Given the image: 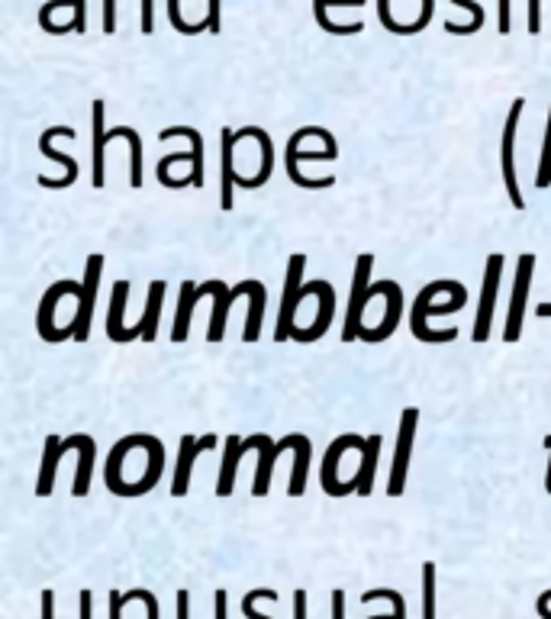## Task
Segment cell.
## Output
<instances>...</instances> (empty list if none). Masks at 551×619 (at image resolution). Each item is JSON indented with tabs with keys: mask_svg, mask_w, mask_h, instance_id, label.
Segmentation results:
<instances>
[{
	"mask_svg": "<svg viewBox=\"0 0 551 619\" xmlns=\"http://www.w3.org/2000/svg\"><path fill=\"white\" fill-rule=\"evenodd\" d=\"M371 271H374V255L365 252L355 258V275H352V294H348V310L342 323V342L361 339L365 329V310H368V291H371Z\"/></svg>",
	"mask_w": 551,
	"mask_h": 619,
	"instance_id": "6da1fadb",
	"label": "cell"
},
{
	"mask_svg": "<svg viewBox=\"0 0 551 619\" xmlns=\"http://www.w3.org/2000/svg\"><path fill=\"white\" fill-rule=\"evenodd\" d=\"M526 100L516 97L510 113H506V126H503V142H500V168H503V184H506V197L516 210L526 207V197L519 191V178H516V129H519V117Z\"/></svg>",
	"mask_w": 551,
	"mask_h": 619,
	"instance_id": "7a4b0ae2",
	"label": "cell"
},
{
	"mask_svg": "<svg viewBox=\"0 0 551 619\" xmlns=\"http://www.w3.org/2000/svg\"><path fill=\"white\" fill-rule=\"evenodd\" d=\"M100 278H104V255L94 252L87 258V268H84V291L78 297V310H75V320H71V339L87 342L91 339V320H94V304H97V287Z\"/></svg>",
	"mask_w": 551,
	"mask_h": 619,
	"instance_id": "3957f363",
	"label": "cell"
},
{
	"mask_svg": "<svg viewBox=\"0 0 551 619\" xmlns=\"http://www.w3.org/2000/svg\"><path fill=\"white\" fill-rule=\"evenodd\" d=\"M303 265H307V255H290L287 262V275H284V294H281V313H278V326H274V339H294V316L300 307V291H303Z\"/></svg>",
	"mask_w": 551,
	"mask_h": 619,
	"instance_id": "277c9868",
	"label": "cell"
},
{
	"mask_svg": "<svg viewBox=\"0 0 551 619\" xmlns=\"http://www.w3.org/2000/svg\"><path fill=\"white\" fill-rule=\"evenodd\" d=\"M500 278H503V255L493 252L487 258L484 268V287H481V300H477V316H474V342H487L490 339V326H493V310H497V294H500Z\"/></svg>",
	"mask_w": 551,
	"mask_h": 619,
	"instance_id": "5b68a950",
	"label": "cell"
},
{
	"mask_svg": "<svg viewBox=\"0 0 551 619\" xmlns=\"http://www.w3.org/2000/svg\"><path fill=\"white\" fill-rule=\"evenodd\" d=\"M416 426H419V410L406 407L400 416V433H397V449H394V468H390V481H387V494L400 497L406 487V474H410V458H413V439H416Z\"/></svg>",
	"mask_w": 551,
	"mask_h": 619,
	"instance_id": "8992f818",
	"label": "cell"
},
{
	"mask_svg": "<svg viewBox=\"0 0 551 619\" xmlns=\"http://www.w3.org/2000/svg\"><path fill=\"white\" fill-rule=\"evenodd\" d=\"M532 271H535V255L532 252L519 255L516 281H513V294H510V313H506V326H503V339L506 342H519V336H522V320H526Z\"/></svg>",
	"mask_w": 551,
	"mask_h": 619,
	"instance_id": "52a82bcc",
	"label": "cell"
},
{
	"mask_svg": "<svg viewBox=\"0 0 551 619\" xmlns=\"http://www.w3.org/2000/svg\"><path fill=\"white\" fill-rule=\"evenodd\" d=\"M455 287H458V281H432V284H426L423 291L416 294V300H413V316H410V329H413V336H416L419 342H452V339H458V329H455V326H452V329H429V326H426V307H429L442 291H455Z\"/></svg>",
	"mask_w": 551,
	"mask_h": 619,
	"instance_id": "ba28073f",
	"label": "cell"
},
{
	"mask_svg": "<svg viewBox=\"0 0 551 619\" xmlns=\"http://www.w3.org/2000/svg\"><path fill=\"white\" fill-rule=\"evenodd\" d=\"M81 291H84V284H78V281H58V284H52L46 294H42V300H39V313H36V326H39V336L46 339V342H62V339H71V329L65 326V329H58L55 326V307H58V300L62 297H81Z\"/></svg>",
	"mask_w": 551,
	"mask_h": 619,
	"instance_id": "9c48e42d",
	"label": "cell"
},
{
	"mask_svg": "<svg viewBox=\"0 0 551 619\" xmlns=\"http://www.w3.org/2000/svg\"><path fill=\"white\" fill-rule=\"evenodd\" d=\"M374 297H387V313H384V320L377 323L374 329H361V339L365 342H384L397 333V326H400V316H403V291H400V284L397 281H381V284H371V291H368V304Z\"/></svg>",
	"mask_w": 551,
	"mask_h": 619,
	"instance_id": "30bf717a",
	"label": "cell"
},
{
	"mask_svg": "<svg viewBox=\"0 0 551 619\" xmlns=\"http://www.w3.org/2000/svg\"><path fill=\"white\" fill-rule=\"evenodd\" d=\"M365 445H368V439H361V436H355V433H348V436H339V439L326 449L323 468H319V481H323V491H326L329 497H345V494H352V491H355V481L342 484V481L336 478V471H339V462H342V452H348V449L365 452Z\"/></svg>",
	"mask_w": 551,
	"mask_h": 619,
	"instance_id": "8fae6325",
	"label": "cell"
},
{
	"mask_svg": "<svg viewBox=\"0 0 551 619\" xmlns=\"http://www.w3.org/2000/svg\"><path fill=\"white\" fill-rule=\"evenodd\" d=\"M216 449V436L207 433L203 439H194V436H181L178 442V465H174V481H171V494L174 497H184L187 487H191V471H194V462L200 452H210Z\"/></svg>",
	"mask_w": 551,
	"mask_h": 619,
	"instance_id": "7c38bea8",
	"label": "cell"
},
{
	"mask_svg": "<svg viewBox=\"0 0 551 619\" xmlns=\"http://www.w3.org/2000/svg\"><path fill=\"white\" fill-rule=\"evenodd\" d=\"M81 442V433H75L71 439H58V436H49L46 439V449H42V468H39V484H36V494L39 497H49L55 491V474H58V462L71 452L78 449Z\"/></svg>",
	"mask_w": 551,
	"mask_h": 619,
	"instance_id": "4fadbf2b",
	"label": "cell"
},
{
	"mask_svg": "<svg viewBox=\"0 0 551 619\" xmlns=\"http://www.w3.org/2000/svg\"><path fill=\"white\" fill-rule=\"evenodd\" d=\"M126 304H129V281H116L113 284V297H110V320H107V336L113 342H133L142 339V329L136 326H123V316H126Z\"/></svg>",
	"mask_w": 551,
	"mask_h": 619,
	"instance_id": "5bb4252c",
	"label": "cell"
},
{
	"mask_svg": "<svg viewBox=\"0 0 551 619\" xmlns=\"http://www.w3.org/2000/svg\"><path fill=\"white\" fill-rule=\"evenodd\" d=\"M213 294L210 284H194V281H184L181 284V294H178V313H174V326H171V339L174 342H184L187 333H191V316L200 297Z\"/></svg>",
	"mask_w": 551,
	"mask_h": 619,
	"instance_id": "9a60e30c",
	"label": "cell"
},
{
	"mask_svg": "<svg viewBox=\"0 0 551 619\" xmlns=\"http://www.w3.org/2000/svg\"><path fill=\"white\" fill-rule=\"evenodd\" d=\"M300 439H303L300 433L287 436V439H281V442H271L268 436L261 439V462H258V468H255V484H252V494H255V497H265V494H268L271 471H274V458H278L284 449H297Z\"/></svg>",
	"mask_w": 551,
	"mask_h": 619,
	"instance_id": "2e32d148",
	"label": "cell"
},
{
	"mask_svg": "<svg viewBox=\"0 0 551 619\" xmlns=\"http://www.w3.org/2000/svg\"><path fill=\"white\" fill-rule=\"evenodd\" d=\"M94 139H91V149H94V187L100 191V187L107 184V142H110V133H104V120H107V104L104 100H94Z\"/></svg>",
	"mask_w": 551,
	"mask_h": 619,
	"instance_id": "e0dca14e",
	"label": "cell"
},
{
	"mask_svg": "<svg viewBox=\"0 0 551 619\" xmlns=\"http://www.w3.org/2000/svg\"><path fill=\"white\" fill-rule=\"evenodd\" d=\"M239 146V136L232 133V129H223L220 133V152H223V162H220V204L223 210H232L236 207V200H232V187H236L239 175H236V162H232V152Z\"/></svg>",
	"mask_w": 551,
	"mask_h": 619,
	"instance_id": "ac0fdd59",
	"label": "cell"
},
{
	"mask_svg": "<svg viewBox=\"0 0 551 619\" xmlns=\"http://www.w3.org/2000/svg\"><path fill=\"white\" fill-rule=\"evenodd\" d=\"M39 152L46 155V158H52V162L65 165V175H62V178H49V175H39L36 181H39L42 187H49V191H62V187H71V184L78 181V171H81V168H78V162H75V158H68L65 152H55V149H52V136H49V129H46V133L39 136Z\"/></svg>",
	"mask_w": 551,
	"mask_h": 619,
	"instance_id": "d6986e66",
	"label": "cell"
},
{
	"mask_svg": "<svg viewBox=\"0 0 551 619\" xmlns=\"http://www.w3.org/2000/svg\"><path fill=\"white\" fill-rule=\"evenodd\" d=\"M158 139L168 142V139H187L194 149V165H191V187H203V175H207V165H203V136L197 133L194 126H171V129H162Z\"/></svg>",
	"mask_w": 551,
	"mask_h": 619,
	"instance_id": "ffe728a7",
	"label": "cell"
},
{
	"mask_svg": "<svg viewBox=\"0 0 551 619\" xmlns=\"http://www.w3.org/2000/svg\"><path fill=\"white\" fill-rule=\"evenodd\" d=\"M242 458H245L242 439L229 436L223 445V468H220V481H216V497H229L232 491H236V471H239Z\"/></svg>",
	"mask_w": 551,
	"mask_h": 619,
	"instance_id": "44dd1931",
	"label": "cell"
},
{
	"mask_svg": "<svg viewBox=\"0 0 551 619\" xmlns=\"http://www.w3.org/2000/svg\"><path fill=\"white\" fill-rule=\"evenodd\" d=\"M300 139H303V129H297L294 136L287 139V155H284V168H287V178L294 181L297 187H310V191H323V187H332L336 184V178L326 175V178H307L300 171V162H297V146H300Z\"/></svg>",
	"mask_w": 551,
	"mask_h": 619,
	"instance_id": "7402d4cb",
	"label": "cell"
},
{
	"mask_svg": "<svg viewBox=\"0 0 551 619\" xmlns=\"http://www.w3.org/2000/svg\"><path fill=\"white\" fill-rule=\"evenodd\" d=\"M377 458H381V436H368V445L365 452H361V465H358V474H355V494L368 497L374 491V474H377Z\"/></svg>",
	"mask_w": 551,
	"mask_h": 619,
	"instance_id": "603a6c76",
	"label": "cell"
},
{
	"mask_svg": "<svg viewBox=\"0 0 551 619\" xmlns=\"http://www.w3.org/2000/svg\"><path fill=\"white\" fill-rule=\"evenodd\" d=\"M165 291H168L165 281H152L149 284V300H145V313H142V320H139V329H142L145 342H155V336H158V316H162Z\"/></svg>",
	"mask_w": 551,
	"mask_h": 619,
	"instance_id": "cb8c5ba5",
	"label": "cell"
},
{
	"mask_svg": "<svg viewBox=\"0 0 551 619\" xmlns=\"http://www.w3.org/2000/svg\"><path fill=\"white\" fill-rule=\"evenodd\" d=\"M265 304H268V294H265V284L255 281L252 294H249V320H245V342H258L261 336V320H265Z\"/></svg>",
	"mask_w": 551,
	"mask_h": 619,
	"instance_id": "d4e9b609",
	"label": "cell"
},
{
	"mask_svg": "<svg viewBox=\"0 0 551 619\" xmlns=\"http://www.w3.org/2000/svg\"><path fill=\"white\" fill-rule=\"evenodd\" d=\"M145 449H149V471H145V478L136 484V494L152 491V487L162 481V471H165V449H162V442H158L155 436H145Z\"/></svg>",
	"mask_w": 551,
	"mask_h": 619,
	"instance_id": "484cf974",
	"label": "cell"
},
{
	"mask_svg": "<svg viewBox=\"0 0 551 619\" xmlns=\"http://www.w3.org/2000/svg\"><path fill=\"white\" fill-rule=\"evenodd\" d=\"M91 474H94V439L84 436V442H81V462H78V471H75L71 494H75V497L91 494Z\"/></svg>",
	"mask_w": 551,
	"mask_h": 619,
	"instance_id": "4316f807",
	"label": "cell"
},
{
	"mask_svg": "<svg viewBox=\"0 0 551 619\" xmlns=\"http://www.w3.org/2000/svg\"><path fill=\"white\" fill-rule=\"evenodd\" d=\"M120 139L129 142V184L142 187V139L133 126H120Z\"/></svg>",
	"mask_w": 551,
	"mask_h": 619,
	"instance_id": "83f0119b",
	"label": "cell"
},
{
	"mask_svg": "<svg viewBox=\"0 0 551 619\" xmlns=\"http://www.w3.org/2000/svg\"><path fill=\"white\" fill-rule=\"evenodd\" d=\"M371 600H390L394 603V613H377V616H368V619H406V603L403 597L397 594V590H390V587H374L368 590V594H361V603H371Z\"/></svg>",
	"mask_w": 551,
	"mask_h": 619,
	"instance_id": "f1b7e54d",
	"label": "cell"
},
{
	"mask_svg": "<svg viewBox=\"0 0 551 619\" xmlns=\"http://www.w3.org/2000/svg\"><path fill=\"white\" fill-rule=\"evenodd\" d=\"M452 4L468 10V13H471V23H468V26H458V23L448 20V23H445V30H448V33H452V36H471V33L481 30V26H484V10L477 7L474 0H452Z\"/></svg>",
	"mask_w": 551,
	"mask_h": 619,
	"instance_id": "f546056e",
	"label": "cell"
},
{
	"mask_svg": "<svg viewBox=\"0 0 551 619\" xmlns=\"http://www.w3.org/2000/svg\"><path fill=\"white\" fill-rule=\"evenodd\" d=\"M435 597H439L435 561H426V565H423V619H435Z\"/></svg>",
	"mask_w": 551,
	"mask_h": 619,
	"instance_id": "4dcf8cb0",
	"label": "cell"
},
{
	"mask_svg": "<svg viewBox=\"0 0 551 619\" xmlns=\"http://www.w3.org/2000/svg\"><path fill=\"white\" fill-rule=\"evenodd\" d=\"M258 600H278V590H271V587H255V590H249V594H245V600H242V613L249 616V619H271V616H265V613H258L255 610V603Z\"/></svg>",
	"mask_w": 551,
	"mask_h": 619,
	"instance_id": "1f68e13d",
	"label": "cell"
},
{
	"mask_svg": "<svg viewBox=\"0 0 551 619\" xmlns=\"http://www.w3.org/2000/svg\"><path fill=\"white\" fill-rule=\"evenodd\" d=\"M181 0H168V20H171V26L178 33H184V36H194V33H203L207 30V20H200V23H187L184 17H181Z\"/></svg>",
	"mask_w": 551,
	"mask_h": 619,
	"instance_id": "d6a6232c",
	"label": "cell"
},
{
	"mask_svg": "<svg viewBox=\"0 0 551 619\" xmlns=\"http://www.w3.org/2000/svg\"><path fill=\"white\" fill-rule=\"evenodd\" d=\"M551 184V113H548V129H545V142H542V162H539V175H535V187H548Z\"/></svg>",
	"mask_w": 551,
	"mask_h": 619,
	"instance_id": "836d02e7",
	"label": "cell"
},
{
	"mask_svg": "<svg viewBox=\"0 0 551 619\" xmlns=\"http://www.w3.org/2000/svg\"><path fill=\"white\" fill-rule=\"evenodd\" d=\"M464 304H468V291L455 294L452 300H448V304H429V307H426V316H429V313H432V316H448V313H455V310H464Z\"/></svg>",
	"mask_w": 551,
	"mask_h": 619,
	"instance_id": "e575fe53",
	"label": "cell"
},
{
	"mask_svg": "<svg viewBox=\"0 0 551 619\" xmlns=\"http://www.w3.org/2000/svg\"><path fill=\"white\" fill-rule=\"evenodd\" d=\"M123 600L129 603V600H142L145 607H149V619H158L162 613H158V600H155V594L152 590H145V587H136V590H129V594H123Z\"/></svg>",
	"mask_w": 551,
	"mask_h": 619,
	"instance_id": "d590c367",
	"label": "cell"
},
{
	"mask_svg": "<svg viewBox=\"0 0 551 619\" xmlns=\"http://www.w3.org/2000/svg\"><path fill=\"white\" fill-rule=\"evenodd\" d=\"M75 17H71L68 23H65V30L68 33H84L87 30V0H75Z\"/></svg>",
	"mask_w": 551,
	"mask_h": 619,
	"instance_id": "8d00e7d4",
	"label": "cell"
},
{
	"mask_svg": "<svg viewBox=\"0 0 551 619\" xmlns=\"http://www.w3.org/2000/svg\"><path fill=\"white\" fill-rule=\"evenodd\" d=\"M220 4H223V0H207V17H203V20H207V33H220L223 30V26H220Z\"/></svg>",
	"mask_w": 551,
	"mask_h": 619,
	"instance_id": "74e56055",
	"label": "cell"
},
{
	"mask_svg": "<svg viewBox=\"0 0 551 619\" xmlns=\"http://www.w3.org/2000/svg\"><path fill=\"white\" fill-rule=\"evenodd\" d=\"M510 0H500V10H497V30L506 36V33H510L513 30V13H510Z\"/></svg>",
	"mask_w": 551,
	"mask_h": 619,
	"instance_id": "f35d334b",
	"label": "cell"
},
{
	"mask_svg": "<svg viewBox=\"0 0 551 619\" xmlns=\"http://www.w3.org/2000/svg\"><path fill=\"white\" fill-rule=\"evenodd\" d=\"M542 30V0H529V33L539 36Z\"/></svg>",
	"mask_w": 551,
	"mask_h": 619,
	"instance_id": "ab89813d",
	"label": "cell"
},
{
	"mask_svg": "<svg viewBox=\"0 0 551 619\" xmlns=\"http://www.w3.org/2000/svg\"><path fill=\"white\" fill-rule=\"evenodd\" d=\"M104 33H116V0H104Z\"/></svg>",
	"mask_w": 551,
	"mask_h": 619,
	"instance_id": "60d3db41",
	"label": "cell"
},
{
	"mask_svg": "<svg viewBox=\"0 0 551 619\" xmlns=\"http://www.w3.org/2000/svg\"><path fill=\"white\" fill-rule=\"evenodd\" d=\"M107 603H110V619H120V613H123V607H126V600H123L120 590H110Z\"/></svg>",
	"mask_w": 551,
	"mask_h": 619,
	"instance_id": "b9f144b4",
	"label": "cell"
},
{
	"mask_svg": "<svg viewBox=\"0 0 551 619\" xmlns=\"http://www.w3.org/2000/svg\"><path fill=\"white\" fill-rule=\"evenodd\" d=\"M332 619H345V590H332Z\"/></svg>",
	"mask_w": 551,
	"mask_h": 619,
	"instance_id": "7bdbcfd3",
	"label": "cell"
},
{
	"mask_svg": "<svg viewBox=\"0 0 551 619\" xmlns=\"http://www.w3.org/2000/svg\"><path fill=\"white\" fill-rule=\"evenodd\" d=\"M294 619H307V590H294Z\"/></svg>",
	"mask_w": 551,
	"mask_h": 619,
	"instance_id": "ee69618b",
	"label": "cell"
},
{
	"mask_svg": "<svg viewBox=\"0 0 551 619\" xmlns=\"http://www.w3.org/2000/svg\"><path fill=\"white\" fill-rule=\"evenodd\" d=\"M213 619H226V590L213 594Z\"/></svg>",
	"mask_w": 551,
	"mask_h": 619,
	"instance_id": "f6af8a7d",
	"label": "cell"
},
{
	"mask_svg": "<svg viewBox=\"0 0 551 619\" xmlns=\"http://www.w3.org/2000/svg\"><path fill=\"white\" fill-rule=\"evenodd\" d=\"M42 619H55V594L42 590Z\"/></svg>",
	"mask_w": 551,
	"mask_h": 619,
	"instance_id": "bcb514c9",
	"label": "cell"
},
{
	"mask_svg": "<svg viewBox=\"0 0 551 619\" xmlns=\"http://www.w3.org/2000/svg\"><path fill=\"white\" fill-rule=\"evenodd\" d=\"M178 619H191V594L178 590Z\"/></svg>",
	"mask_w": 551,
	"mask_h": 619,
	"instance_id": "7dc6e473",
	"label": "cell"
},
{
	"mask_svg": "<svg viewBox=\"0 0 551 619\" xmlns=\"http://www.w3.org/2000/svg\"><path fill=\"white\" fill-rule=\"evenodd\" d=\"M78 603H81V619H91V610H94V594H91V590H81Z\"/></svg>",
	"mask_w": 551,
	"mask_h": 619,
	"instance_id": "c3c4849f",
	"label": "cell"
},
{
	"mask_svg": "<svg viewBox=\"0 0 551 619\" xmlns=\"http://www.w3.org/2000/svg\"><path fill=\"white\" fill-rule=\"evenodd\" d=\"M535 610H539L542 619H551V590H545V594L539 597V603H535Z\"/></svg>",
	"mask_w": 551,
	"mask_h": 619,
	"instance_id": "681fc988",
	"label": "cell"
},
{
	"mask_svg": "<svg viewBox=\"0 0 551 619\" xmlns=\"http://www.w3.org/2000/svg\"><path fill=\"white\" fill-rule=\"evenodd\" d=\"M535 313H539V316H542V320H551V304H545V300H542V304H539V307H535Z\"/></svg>",
	"mask_w": 551,
	"mask_h": 619,
	"instance_id": "f907efd6",
	"label": "cell"
},
{
	"mask_svg": "<svg viewBox=\"0 0 551 619\" xmlns=\"http://www.w3.org/2000/svg\"><path fill=\"white\" fill-rule=\"evenodd\" d=\"M548 442H551V439H548ZM545 491L551 494V468H548V478H545Z\"/></svg>",
	"mask_w": 551,
	"mask_h": 619,
	"instance_id": "816d5d0a",
	"label": "cell"
}]
</instances>
